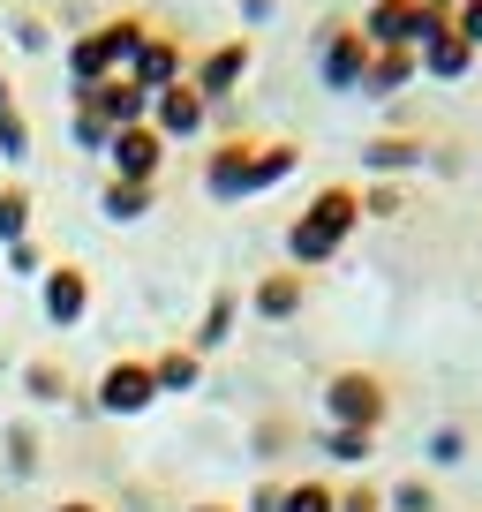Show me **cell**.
Wrapping results in <instances>:
<instances>
[{
    "label": "cell",
    "instance_id": "1",
    "mask_svg": "<svg viewBox=\"0 0 482 512\" xmlns=\"http://www.w3.org/2000/svg\"><path fill=\"white\" fill-rule=\"evenodd\" d=\"M354 226H362V189H354V181H324V189L294 211V226H287V264L294 272L332 264V256L354 241Z\"/></svg>",
    "mask_w": 482,
    "mask_h": 512
},
{
    "label": "cell",
    "instance_id": "2",
    "mask_svg": "<svg viewBox=\"0 0 482 512\" xmlns=\"http://www.w3.org/2000/svg\"><path fill=\"white\" fill-rule=\"evenodd\" d=\"M144 38H151V16H106L98 31H83L76 46H68V83L91 91V83H106V76H129Z\"/></svg>",
    "mask_w": 482,
    "mask_h": 512
},
{
    "label": "cell",
    "instance_id": "3",
    "mask_svg": "<svg viewBox=\"0 0 482 512\" xmlns=\"http://www.w3.org/2000/svg\"><path fill=\"white\" fill-rule=\"evenodd\" d=\"M324 422L377 437L392 422V384L377 377V369H332V377H324Z\"/></svg>",
    "mask_w": 482,
    "mask_h": 512
},
{
    "label": "cell",
    "instance_id": "4",
    "mask_svg": "<svg viewBox=\"0 0 482 512\" xmlns=\"http://www.w3.org/2000/svg\"><path fill=\"white\" fill-rule=\"evenodd\" d=\"M370 38H362V23H347V16H324V31H317V76H324V91H362V76H370Z\"/></svg>",
    "mask_w": 482,
    "mask_h": 512
},
{
    "label": "cell",
    "instance_id": "5",
    "mask_svg": "<svg viewBox=\"0 0 482 512\" xmlns=\"http://www.w3.org/2000/svg\"><path fill=\"white\" fill-rule=\"evenodd\" d=\"M249 68H257V46H249V38H219V46H204V53L189 61V83L211 98V113H219L226 98L249 83Z\"/></svg>",
    "mask_w": 482,
    "mask_h": 512
},
{
    "label": "cell",
    "instance_id": "6",
    "mask_svg": "<svg viewBox=\"0 0 482 512\" xmlns=\"http://www.w3.org/2000/svg\"><path fill=\"white\" fill-rule=\"evenodd\" d=\"M151 128H159L166 144H189V136H204V128H211V98L196 91L189 76L166 83V91H151Z\"/></svg>",
    "mask_w": 482,
    "mask_h": 512
},
{
    "label": "cell",
    "instance_id": "7",
    "mask_svg": "<svg viewBox=\"0 0 482 512\" xmlns=\"http://www.w3.org/2000/svg\"><path fill=\"white\" fill-rule=\"evenodd\" d=\"M151 400H159V377H151V362H136V354L106 362V377H98V415H144Z\"/></svg>",
    "mask_w": 482,
    "mask_h": 512
},
{
    "label": "cell",
    "instance_id": "8",
    "mask_svg": "<svg viewBox=\"0 0 482 512\" xmlns=\"http://www.w3.org/2000/svg\"><path fill=\"white\" fill-rule=\"evenodd\" d=\"M106 159H113V181H159V166H166V136H159L151 121H136V128H113Z\"/></svg>",
    "mask_w": 482,
    "mask_h": 512
},
{
    "label": "cell",
    "instance_id": "9",
    "mask_svg": "<svg viewBox=\"0 0 482 512\" xmlns=\"http://www.w3.org/2000/svg\"><path fill=\"white\" fill-rule=\"evenodd\" d=\"M181 76H189V46H181V31H159V23H151L144 53L129 61V83H136V91H166V83H181Z\"/></svg>",
    "mask_w": 482,
    "mask_h": 512
},
{
    "label": "cell",
    "instance_id": "10",
    "mask_svg": "<svg viewBox=\"0 0 482 512\" xmlns=\"http://www.w3.org/2000/svg\"><path fill=\"white\" fill-rule=\"evenodd\" d=\"M76 106H83V113H98L106 128H136V121H151V91H136L129 76H106V83H91V91H76Z\"/></svg>",
    "mask_w": 482,
    "mask_h": 512
},
{
    "label": "cell",
    "instance_id": "11",
    "mask_svg": "<svg viewBox=\"0 0 482 512\" xmlns=\"http://www.w3.org/2000/svg\"><path fill=\"white\" fill-rule=\"evenodd\" d=\"M249 151H257V136H219L204 159V189L219 196V204H241L249 196Z\"/></svg>",
    "mask_w": 482,
    "mask_h": 512
},
{
    "label": "cell",
    "instance_id": "12",
    "mask_svg": "<svg viewBox=\"0 0 482 512\" xmlns=\"http://www.w3.org/2000/svg\"><path fill=\"white\" fill-rule=\"evenodd\" d=\"M38 302H46L53 324H83V309H91V272H83V264H46V272H38Z\"/></svg>",
    "mask_w": 482,
    "mask_h": 512
},
{
    "label": "cell",
    "instance_id": "13",
    "mask_svg": "<svg viewBox=\"0 0 482 512\" xmlns=\"http://www.w3.org/2000/svg\"><path fill=\"white\" fill-rule=\"evenodd\" d=\"M302 302H309V272H294V264H279V272H264L257 287H249V309H257L264 324L302 317Z\"/></svg>",
    "mask_w": 482,
    "mask_h": 512
},
{
    "label": "cell",
    "instance_id": "14",
    "mask_svg": "<svg viewBox=\"0 0 482 512\" xmlns=\"http://www.w3.org/2000/svg\"><path fill=\"white\" fill-rule=\"evenodd\" d=\"M362 166H370L377 181H400V174H415V166H430V144L407 136V128H385V136L362 144Z\"/></svg>",
    "mask_w": 482,
    "mask_h": 512
},
{
    "label": "cell",
    "instance_id": "15",
    "mask_svg": "<svg viewBox=\"0 0 482 512\" xmlns=\"http://www.w3.org/2000/svg\"><path fill=\"white\" fill-rule=\"evenodd\" d=\"M422 76V53L415 46H377L370 53V76H362V98H392Z\"/></svg>",
    "mask_w": 482,
    "mask_h": 512
},
{
    "label": "cell",
    "instance_id": "16",
    "mask_svg": "<svg viewBox=\"0 0 482 512\" xmlns=\"http://www.w3.org/2000/svg\"><path fill=\"white\" fill-rule=\"evenodd\" d=\"M475 61H482V53L467 46L460 31H445V38H430V46H422V76H430V83H460Z\"/></svg>",
    "mask_w": 482,
    "mask_h": 512
},
{
    "label": "cell",
    "instance_id": "17",
    "mask_svg": "<svg viewBox=\"0 0 482 512\" xmlns=\"http://www.w3.org/2000/svg\"><path fill=\"white\" fill-rule=\"evenodd\" d=\"M151 204H159V181H106V196H98V211H106L113 226H129V219H144Z\"/></svg>",
    "mask_w": 482,
    "mask_h": 512
},
{
    "label": "cell",
    "instance_id": "18",
    "mask_svg": "<svg viewBox=\"0 0 482 512\" xmlns=\"http://www.w3.org/2000/svg\"><path fill=\"white\" fill-rule=\"evenodd\" d=\"M151 377H159V392H196V384H204V354L166 347V354H151Z\"/></svg>",
    "mask_w": 482,
    "mask_h": 512
},
{
    "label": "cell",
    "instance_id": "19",
    "mask_svg": "<svg viewBox=\"0 0 482 512\" xmlns=\"http://www.w3.org/2000/svg\"><path fill=\"white\" fill-rule=\"evenodd\" d=\"M234 317H241V294H234V287H219V294L204 302V324H196V354L226 347V339H234Z\"/></svg>",
    "mask_w": 482,
    "mask_h": 512
},
{
    "label": "cell",
    "instance_id": "20",
    "mask_svg": "<svg viewBox=\"0 0 482 512\" xmlns=\"http://www.w3.org/2000/svg\"><path fill=\"white\" fill-rule=\"evenodd\" d=\"M16 241H31V189L8 181L0 189V249H16Z\"/></svg>",
    "mask_w": 482,
    "mask_h": 512
},
{
    "label": "cell",
    "instance_id": "21",
    "mask_svg": "<svg viewBox=\"0 0 482 512\" xmlns=\"http://www.w3.org/2000/svg\"><path fill=\"white\" fill-rule=\"evenodd\" d=\"M279 512H339V482H324V475H302V482H287Z\"/></svg>",
    "mask_w": 482,
    "mask_h": 512
},
{
    "label": "cell",
    "instance_id": "22",
    "mask_svg": "<svg viewBox=\"0 0 482 512\" xmlns=\"http://www.w3.org/2000/svg\"><path fill=\"white\" fill-rule=\"evenodd\" d=\"M324 460H332V467H370L377 437L370 430H324Z\"/></svg>",
    "mask_w": 482,
    "mask_h": 512
},
{
    "label": "cell",
    "instance_id": "23",
    "mask_svg": "<svg viewBox=\"0 0 482 512\" xmlns=\"http://www.w3.org/2000/svg\"><path fill=\"white\" fill-rule=\"evenodd\" d=\"M385 512H437V482L430 475H400L385 490Z\"/></svg>",
    "mask_w": 482,
    "mask_h": 512
},
{
    "label": "cell",
    "instance_id": "24",
    "mask_svg": "<svg viewBox=\"0 0 482 512\" xmlns=\"http://www.w3.org/2000/svg\"><path fill=\"white\" fill-rule=\"evenodd\" d=\"M422 460H430V467H460L467 460V430H460V422H437L430 445H422Z\"/></svg>",
    "mask_w": 482,
    "mask_h": 512
},
{
    "label": "cell",
    "instance_id": "25",
    "mask_svg": "<svg viewBox=\"0 0 482 512\" xmlns=\"http://www.w3.org/2000/svg\"><path fill=\"white\" fill-rule=\"evenodd\" d=\"M0 159H31V121H23V106H0Z\"/></svg>",
    "mask_w": 482,
    "mask_h": 512
},
{
    "label": "cell",
    "instance_id": "26",
    "mask_svg": "<svg viewBox=\"0 0 482 512\" xmlns=\"http://www.w3.org/2000/svg\"><path fill=\"white\" fill-rule=\"evenodd\" d=\"M400 211H407L400 181H370V189H362V219H400Z\"/></svg>",
    "mask_w": 482,
    "mask_h": 512
},
{
    "label": "cell",
    "instance_id": "27",
    "mask_svg": "<svg viewBox=\"0 0 482 512\" xmlns=\"http://www.w3.org/2000/svg\"><path fill=\"white\" fill-rule=\"evenodd\" d=\"M68 136H76L83 151H106V144H113V128L98 121V113H83V106H76V121H68Z\"/></svg>",
    "mask_w": 482,
    "mask_h": 512
},
{
    "label": "cell",
    "instance_id": "28",
    "mask_svg": "<svg viewBox=\"0 0 482 512\" xmlns=\"http://www.w3.org/2000/svg\"><path fill=\"white\" fill-rule=\"evenodd\" d=\"M339 512H385V490H377V482H347V490H339Z\"/></svg>",
    "mask_w": 482,
    "mask_h": 512
},
{
    "label": "cell",
    "instance_id": "29",
    "mask_svg": "<svg viewBox=\"0 0 482 512\" xmlns=\"http://www.w3.org/2000/svg\"><path fill=\"white\" fill-rule=\"evenodd\" d=\"M23 384H31V400H61V392H68V377L53 362H31V377H23Z\"/></svg>",
    "mask_w": 482,
    "mask_h": 512
},
{
    "label": "cell",
    "instance_id": "30",
    "mask_svg": "<svg viewBox=\"0 0 482 512\" xmlns=\"http://www.w3.org/2000/svg\"><path fill=\"white\" fill-rule=\"evenodd\" d=\"M452 31H460L467 46L482 53V0H460V8H452Z\"/></svg>",
    "mask_w": 482,
    "mask_h": 512
},
{
    "label": "cell",
    "instance_id": "31",
    "mask_svg": "<svg viewBox=\"0 0 482 512\" xmlns=\"http://www.w3.org/2000/svg\"><path fill=\"white\" fill-rule=\"evenodd\" d=\"M279 497H287V482H257V490H249V505H241V512H279Z\"/></svg>",
    "mask_w": 482,
    "mask_h": 512
},
{
    "label": "cell",
    "instance_id": "32",
    "mask_svg": "<svg viewBox=\"0 0 482 512\" xmlns=\"http://www.w3.org/2000/svg\"><path fill=\"white\" fill-rule=\"evenodd\" d=\"M16 46H31V53H46V16H16Z\"/></svg>",
    "mask_w": 482,
    "mask_h": 512
},
{
    "label": "cell",
    "instance_id": "33",
    "mask_svg": "<svg viewBox=\"0 0 482 512\" xmlns=\"http://www.w3.org/2000/svg\"><path fill=\"white\" fill-rule=\"evenodd\" d=\"M8 264H16V272H46V256H38V241H16V249H8Z\"/></svg>",
    "mask_w": 482,
    "mask_h": 512
},
{
    "label": "cell",
    "instance_id": "34",
    "mask_svg": "<svg viewBox=\"0 0 482 512\" xmlns=\"http://www.w3.org/2000/svg\"><path fill=\"white\" fill-rule=\"evenodd\" d=\"M8 445H16V475H31V460H38V445H31V430H16V437H8Z\"/></svg>",
    "mask_w": 482,
    "mask_h": 512
},
{
    "label": "cell",
    "instance_id": "35",
    "mask_svg": "<svg viewBox=\"0 0 482 512\" xmlns=\"http://www.w3.org/2000/svg\"><path fill=\"white\" fill-rule=\"evenodd\" d=\"M279 16V0H241V23H272Z\"/></svg>",
    "mask_w": 482,
    "mask_h": 512
},
{
    "label": "cell",
    "instance_id": "36",
    "mask_svg": "<svg viewBox=\"0 0 482 512\" xmlns=\"http://www.w3.org/2000/svg\"><path fill=\"white\" fill-rule=\"evenodd\" d=\"M53 512H106V505H91V497H61Z\"/></svg>",
    "mask_w": 482,
    "mask_h": 512
},
{
    "label": "cell",
    "instance_id": "37",
    "mask_svg": "<svg viewBox=\"0 0 482 512\" xmlns=\"http://www.w3.org/2000/svg\"><path fill=\"white\" fill-rule=\"evenodd\" d=\"M189 512H241V505H226V497H196Z\"/></svg>",
    "mask_w": 482,
    "mask_h": 512
},
{
    "label": "cell",
    "instance_id": "38",
    "mask_svg": "<svg viewBox=\"0 0 482 512\" xmlns=\"http://www.w3.org/2000/svg\"><path fill=\"white\" fill-rule=\"evenodd\" d=\"M0 106H16V83H8V68H0Z\"/></svg>",
    "mask_w": 482,
    "mask_h": 512
},
{
    "label": "cell",
    "instance_id": "39",
    "mask_svg": "<svg viewBox=\"0 0 482 512\" xmlns=\"http://www.w3.org/2000/svg\"><path fill=\"white\" fill-rule=\"evenodd\" d=\"M437 8H460V0H437Z\"/></svg>",
    "mask_w": 482,
    "mask_h": 512
}]
</instances>
